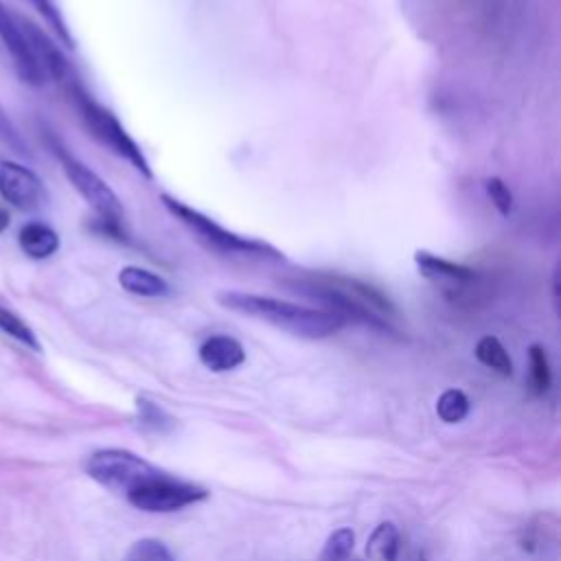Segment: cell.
Returning <instances> with one entry per match:
<instances>
[{"mask_svg":"<svg viewBox=\"0 0 561 561\" xmlns=\"http://www.w3.org/2000/svg\"><path fill=\"white\" fill-rule=\"evenodd\" d=\"M0 331L7 333L9 337H13L15 342L28 346L31 351H42L33 329L20 316H15L13 311H9L4 307H0Z\"/></svg>","mask_w":561,"mask_h":561,"instance_id":"cell-19","label":"cell"},{"mask_svg":"<svg viewBox=\"0 0 561 561\" xmlns=\"http://www.w3.org/2000/svg\"><path fill=\"white\" fill-rule=\"evenodd\" d=\"M285 285L291 291L316 300L344 322H357L381 333H392L388 318L394 316L397 309L381 289L366 280L316 272L300 278H287Z\"/></svg>","mask_w":561,"mask_h":561,"instance_id":"cell-1","label":"cell"},{"mask_svg":"<svg viewBox=\"0 0 561 561\" xmlns=\"http://www.w3.org/2000/svg\"><path fill=\"white\" fill-rule=\"evenodd\" d=\"M162 206L167 208L169 215H173L182 226H186L193 234H197V239L226 256H243V259H261V261H283V252L278 248H274L272 243L263 241V239H254V237H243L234 230L224 228L221 224H217L215 219H210L208 215H204L202 210L184 204L178 197H171L167 193L160 195Z\"/></svg>","mask_w":561,"mask_h":561,"instance_id":"cell-3","label":"cell"},{"mask_svg":"<svg viewBox=\"0 0 561 561\" xmlns=\"http://www.w3.org/2000/svg\"><path fill=\"white\" fill-rule=\"evenodd\" d=\"M355 548V533L351 528H337L327 537L320 561H348Z\"/></svg>","mask_w":561,"mask_h":561,"instance_id":"cell-21","label":"cell"},{"mask_svg":"<svg viewBox=\"0 0 561 561\" xmlns=\"http://www.w3.org/2000/svg\"><path fill=\"white\" fill-rule=\"evenodd\" d=\"M125 497L134 508L145 513H173L206 500L208 491L202 484L186 482L169 476L167 471H160L151 480L129 491Z\"/></svg>","mask_w":561,"mask_h":561,"instance_id":"cell-7","label":"cell"},{"mask_svg":"<svg viewBox=\"0 0 561 561\" xmlns=\"http://www.w3.org/2000/svg\"><path fill=\"white\" fill-rule=\"evenodd\" d=\"M68 94L72 96L79 116L85 125V129L90 131V136L94 140H99L105 149H110L112 153H116L118 158L127 160L140 175H145L147 180L153 178V171L149 167L147 156L142 153L140 145L127 134V129L123 127V123L116 118L114 112H110L107 107H103L101 103H96L77 79H72L70 83H66Z\"/></svg>","mask_w":561,"mask_h":561,"instance_id":"cell-4","label":"cell"},{"mask_svg":"<svg viewBox=\"0 0 561 561\" xmlns=\"http://www.w3.org/2000/svg\"><path fill=\"white\" fill-rule=\"evenodd\" d=\"M528 359H530V388L535 394H543L552 381L546 348L541 344H530Z\"/></svg>","mask_w":561,"mask_h":561,"instance_id":"cell-20","label":"cell"},{"mask_svg":"<svg viewBox=\"0 0 561 561\" xmlns=\"http://www.w3.org/2000/svg\"><path fill=\"white\" fill-rule=\"evenodd\" d=\"M18 22H20V26H22V31H24V35H26V39H28L33 53H35V57L39 59L46 77H50V79H55V81H59L64 85L70 83L75 79L72 68L68 64L66 55L61 53V48L50 39V35L44 28H39L35 22H31V20H26L22 15H18Z\"/></svg>","mask_w":561,"mask_h":561,"instance_id":"cell-10","label":"cell"},{"mask_svg":"<svg viewBox=\"0 0 561 561\" xmlns=\"http://www.w3.org/2000/svg\"><path fill=\"white\" fill-rule=\"evenodd\" d=\"M18 241H20L22 252L37 261L48 259L59 250V234L42 221H31V224L22 226Z\"/></svg>","mask_w":561,"mask_h":561,"instance_id":"cell-14","label":"cell"},{"mask_svg":"<svg viewBox=\"0 0 561 561\" xmlns=\"http://www.w3.org/2000/svg\"><path fill=\"white\" fill-rule=\"evenodd\" d=\"M484 191L489 195V199L493 202V206L502 213V215H508L513 210V193L511 188L504 184L502 178H486L484 180Z\"/></svg>","mask_w":561,"mask_h":561,"instance_id":"cell-24","label":"cell"},{"mask_svg":"<svg viewBox=\"0 0 561 561\" xmlns=\"http://www.w3.org/2000/svg\"><path fill=\"white\" fill-rule=\"evenodd\" d=\"M399 530L392 522H381L375 526L366 541V557L370 561H397L399 559Z\"/></svg>","mask_w":561,"mask_h":561,"instance_id":"cell-15","label":"cell"},{"mask_svg":"<svg viewBox=\"0 0 561 561\" xmlns=\"http://www.w3.org/2000/svg\"><path fill=\"white\" fill-rule=\"evenodd\" d=\"M414 263H416L421 276L434 280V283H440L445 289L467 287V285L476 283V278H478V272L473 267L449 261V259H443V256H438L434 252H427V250H416L414 252Z\"/></svg>","mask_w":561,"mask_h":561,"instance_id":"cell-11","label":"cell"},{"mask_svg":"<svg viewBox=\"0 0 561 561\" xmlns=\"http://www.w3.org/2000/svg\"><path fill=\"white\" fill-rule=\"evenodd\" d=\"M9 224H11V217H9V213L0 206V232H4V230L9 228Z\"/></svg>","mask_w":561,"mask_h":561,"instance_id":"cell-26","label":"cell"},{"mask_svg":"<svg viewBox=\"0 0 561 561\" xmlns=\"http://www.w3.org/2000/svg\"><path fill=\"white\" fill-rule=\"evenodd\" d=\"M162 469L147 462L138 454L129 449H99L94 451L85 462V473L99 482L101 486L116 491V493H129L142 482L158 476Z\"/></svg>","mask_w":561,"mask_h":561,"instance_id":"cell-5","label":"cell"},{"mask_svg":"<svg viewBox=\"0 0 561 561\" xmlns=\"http://www.w3.org/2000/svg\"><path fill=\"white\" fill-rule=\"evenodd\" d=\"M436 414L445 423H458L469 414V397L460 388H447L436 401Z\"/></svg>","mask_w":561,"mask_h":561,"instance_id":"cell-18","label":"cell"},{"mask_svg":"<svg viewBox=\"0 0 561 561\" xmlns=\"http://www.w3.org/2000/svg\"><path fill=\"white\" fill-rule=\"evenodd\" d=\"M473 355L482 366L495 370L497 375H502V377L513 375V359H511L508 351L504 348V344L495 335H482L476 344Z\"/></svg>","mask_w":561,"mask_h":561,"instance_id":"cell-16","label":"cell"},{"mask_svg":"<svg viewBox=\"0 0 561 561\" xmlns=\"http://www.w3.org/2000/svg\"><path fill=\"white\" fill-rule=\"evenodd\" d=\"M0 195L20 210L39 208L46 197L42 180L28 167L11 160L0 162Z\"/></svg>","mask_w":561,"mask_h":561,"instance_id":"cell-9","label":"cell"},{"mask_svg":"<svg viewBox=\"0 0 561 561\" xmlns=\"http://www.w3.org/2000/svg\"><path fill=\"white\" fill-rule=\"evenodd\" d=\"M118 283L125 291L142 298H162L171 294V285L160 274L138 265H125L118 272Z\"/></svg>","mask_w":561,"mask_h":561,"instance_id":"cell-13","label":"cell"},{"mask_svg":"<svg viewBox=\"0 0 561 561\" xmlns=\"http://www.w3.org/2000/svg\"><path fill=\"white\" fill-rule=\"evenodd\" d=\"M0 39L13 59L18 77L28 85H42L46 81V72H44L39 59L35 57L24 31L18 22V15L11 13L2 2H0Z\"/></svg>","mask_w":561,"mask_h":561,"instance_id":"cell-8","label":"cell"},{"mask_svg":"<svg viewBox=\"0 0 561 561\" xmlns=\"http://www.w3.org/2000/svg\"><path fill=\"white\" fill-rule=\"evenodd\" d=\"M50 147L59 158L66 178L70 180L75 191L90 204L96 217L112 224H123L125 210L118 195L112 191V186L99 173H94L85 162L75 158L70 151H66V147H61L55 138H50Z\"/></svg>","mask_w":561,"mask_h":561,"instance_id":"cell-6","label":"cell"},{"mask_svg":"<svg viewBox=\"0 0 561 561\" xmlns=\"http://www.w3.org/2000/svg\"><path fill=\"white\" fill-rule=\"evenodd\" d=\"M35 4V9L42 13V18L48 22V26L55 31V35L61 39V44H66L68 48L75 46V39L70 35V28L66 24V20L61 18V11L57 9L55 0H31Z\"/></svg>","mask_w":561,"mask_h":561,"instance_id":"cell-23","label":"cell"},{"mask_svg":"<svg viewBox=\"0 0 561 561\" xmlns=\"http://www.w3.org/2000/svg\"><path fill=\"white\" fill-rule=\"evenodd\" d=\"M215 300L228 311L267 322L276 329H283L305 340L331 337L346 324L342 318H337L335 313L322 307H305V305L274 298V296L224 289L215 296Z\"/></svg>","mask_w":561,"mask_h":561,"instance_id":"cell-2","label":"cell"},{"mask_svg":"<svg viewBox=\"0 0 561 561\" xmlns=\"http://www.w3.org/2000/svg\"><path fill=\"white\" fill-rule=\"evenodd\" d=\"M125 561H175L171 550L153 537L138 539L125 554Z\"/></svg>","mask_w":561,"mask_h":561,"instance_id":"cell-22","label":"cell"},{"mask_svg":"<svg viewBox=\"0 0 561 561\" xmlns=\"http://www.w3.org/2000/svg\"><path fill=\"white\" fill-rule=\"evenodd\" d=\"M0 140L7 142L11 149H15L20 153H26V145H24L22 136L18 134L15 125L11 123V118H9V114L4 112L2 105H0Z\"/></svg>","mask_w":561,"mask_h":561,"instance_id":"cell-25","label":"cell"},{"mask_svg":"<svg viewBox=\"0 0 561 561\" xmlns=\"http://www.w3.org/2000/svg\"><path fill=\"white\" fill-rule=\"evenodd\" d=\"M199 362L213 373L234 370L245 362V348L232 335H210L199 344Z\"/></svg>","mask_w":561,"mask_h":561,"instance_id":"cell-12","label":"cell"},{"mask_svg":"<svg viewBox=\"0 0 561 561\" xmlns=\"http://www.w3.org/2000/svg\"><path fill=\"white\" fill-rule=\"evenodd\" d=\"M136 419L145 432L167 434L175 427V419L147 397H136Z\"/></svg>","mask_w":561,"mask_h":561,"instance_id":"cell-17","label":"cell"}]
</instances>
